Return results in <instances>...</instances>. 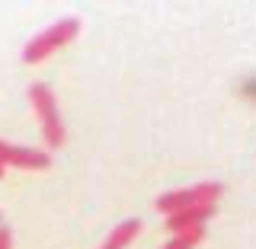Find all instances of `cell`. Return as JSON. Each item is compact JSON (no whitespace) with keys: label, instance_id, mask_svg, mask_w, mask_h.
Here are the masks:
<instances>
[{"label":"cell","instance_id":"6da1fadb","mask_svg":"<svg viewBox=\"0 0 256 249\" xmlns=\"http://www.w3.org/2000/svg\"><path fill=\"white\" fill-rule=\"evenodd\" d=\"M80 32V19H74V16H68V19H61V22H54V26H48L45 32H38L32 42L22 48V61L26 64H38V61H45L48 54H54L61 45H68L70 38H74Z\"/></svg>","mask_w":256,"mask_h":249},{"label":"cell","instance_id":"7a4b0ae2","mask_svg":"<svg viewBox=\"0 0 256 249\" xmlns=\"http://www.w3.org/2000/svg\"><path fill=\"white\" fill-rule=\"evenodd\" d=\"M29 102L36 109L38 122H42V134L48 141V147H61L64 144V125L58 115V102H54V93L48 90L45 83H32L29 86Z\"/></svg>","mask_w":256,"mask_h":249},{"label":"cell","instance_id":"3957f363","mask_svg":"<svg viewBox=\"0 0 256 249\" xmlns=\"http://www.w3.org/2000/svg\"><path fill=\"white\" fill-rule=\"evenodd\" d=\"M221 192H224V186H218V182H198V186L170 192V195H160L157 198V211L176 214V211H186V208H196V205H214Z\"/></svg>","mask_w":256,"mask_h":249},{"label":"cell","instance_id":"277c9868","mask_svg":"<svg viewBox=\"0 0 256 249\" xmlns=\"http://www.w3.org/2000/svg\"><path fill=\"white\" fill-rule=\"evenodd\" d=\"M22 166V170H48L52 157L42 150H29V147H16V144L0 141V166Z\"/></svg>","mask_w":256,"mask_h":249},{"label":"cell","instance_id":"5b68a950","mask_svg":"<svg viewBox=\"0 0 256 249\" xmlns=\"http://www.w3.org/2000/svg\"><path fill=\"white\" fill-rule=\"evenodd\" d=\"M212 211H214V205H196V208H186V211H176V214L166 218V227H170L173 234H182V230H189V227H202V221Z\"/></svg>","mask_w":256,"mask_h":249},{"label":"cell","instance_id":"8992f818","mask_svg":"<svg viewBox=\"0 0 256 249\" xmlns=\"http://www.w3.org/2000/svg\"><path fill=\"white\" fill-rule=\"evenodd\" d=\"M138 230H141V224H138V221H122L116 230H112V237H109L100 249H125L134 237H138Z\"/></svg>","mask_w":256,"mask_h":249},{"label":"cell","instance_id":"52a82bcc","mask_svg":"<svg viewBox=\"0 0 256 249\" xmlns=\"http://www.w3.org/2000/svg\"><path fill=\"white\" fill-rule=\"evenodd\" d=\"M202 237H205V227H189V230H182V234H176L164 249H196L202 243Z\"/></svg>","mask_w":256,"mask_h":249},{"label":"cell","instance_id":"ba28073f","mask_svg":"<svg viewBox=\"0 0 256 249\" xmlns=\"http://www.w3.org/2000/svg\"><path fill=\"white\" fill-rule=\"evenodd\" d=\"M10 243H13L10 230H6V227H0V249H10Z\"/></svg>","mask_w":256,"mask_h":249},{"label":"cell","instance_id":"9c48e42d","mask_svg":"<svg viewBox=\"0 0 256 249\" xmlns=\"http://www.w3.org/2000/svg\"><path fill=\"white\" fill-rule=\"evenodd\" d=\"M0 176H4V166H0Z\"/></svg>","mask_w":256,"mask_h":249}]
</instances>
